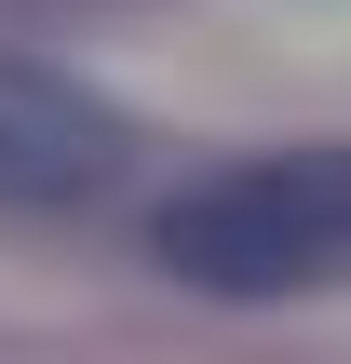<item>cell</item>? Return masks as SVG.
<instances>
[{
  "label": "cell",
  "instance_id": "obj_1",
  "mask_svg": "<svg viewBox=\"0 0 351 364\" xmlns=\"http://www.w3.org/2000/svg\"><path fill=\"white\" fill-rule=\"evenodd\" d=\"M149 257L203 297H284L311 284L325 257H351V149H311V162H243V176H203L162 203Z\"/></svg>",
  "mask_w": 351,
  "mask_h": 364
},
{
  "label": "cell",
  "instance_id": "obj_2",
  "mask_svg": "<svg viewBox=\"0 0 351 364\" xmlns=\"http://www.w3.org/2000/svg\"><path fill=\"white\" fill-rule=\"evenodd\" d=\"M108 176H122V108L41 54H0V203L54 216V203H95Z\"/></svg>",
  "mask_w": 351,
  "mask_h": 364
}]
</instances>
